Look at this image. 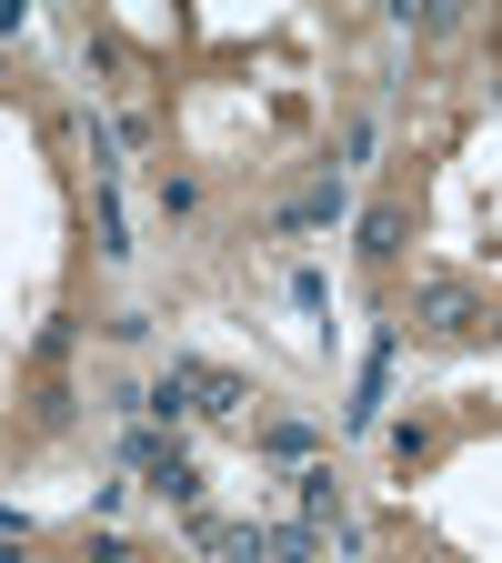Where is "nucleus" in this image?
Here are the masks:
<instances>
[{"mask_svg":"<svg viewBox=\"0 0 502 563\" xmlns=\"http://www.w3.org/2000/svg\"><path fill=\"white\" fill-rule=\"evenodd\" d=\"M322 222H342V181H322L312 201H292V232H322Z\"/></svg>","mask_w":502,"mask_h":563,"instance_id":"f257e3e1","label":"nucleus"},{"mask_svg":"<svg viewBox=\"0 0 502 563\" xmlns=\"http://www.w3.org/2000/svg\"><path fill=\"white\" fill-rule=\"evenodd\" d=\"M422 312H433V322H472V302L453 292V282H433V292H422Z\"/></svg>","mask_w":502,"mask_h":563,"instance_id":"f03ea898","label":"nucleus"}]
</instances>
